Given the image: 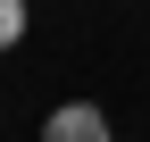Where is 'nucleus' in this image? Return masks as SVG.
Masks as SVG:
<instances>
[{
	"mask_svg": "<svg viewBox=\"0 0 150 142\" xmlns=\"http://www.w3.org/2000/svg\"><path fill=\"white\" fill-rule=\"evenodd\" d=\"M42 142H117V134H108V117L92 109V100H59V109L42 117Z\"/></svg>",
	"mask_w": 150,
	"mask_h": 142,
	"instance_id": "1",
	"label": "nucleus"
},
{
	"mask_svg": "<svg viewBox=\"0 0 150 142\" xmlns=\"http://www.w3.org/2000/svg\"><path fill=\"white\" fill-rule=\"evenodd\" d=\"M25 42V0H0V50Z\"/></svg>",
	"mask_w": 150,
	"mask_h": 142,
	"instance_id": "2",
	"label": "nucleus"
}]
</instances>
